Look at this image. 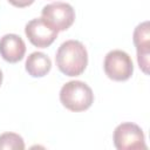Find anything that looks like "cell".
Segmentation results:
<instances>
[{
	"mask_svg": "<svg viewBox=\"0 0 150 150\" xmlns=\"http://www.w3.org/2000/svg\"><path fill=\"white\" fill-rule=\"evenodd\" d=\"M26 45L22 38L16 34H6L0 39V55L9 63L19 62L23 59Z\"/></svg>",
	"mask_w": 150,
	"mask_h": 150,
	"instance_id": "obj_8",
	"label": "cell"
},
{
	"mask_svg": "<svg viewBox=\"0 0 150 150\" xmlns=\"http://www.w3.org/2000/svg\"><path fill=\"white\" fill-rule=\"evenodd\" d=\"M23 138L15 132H5L0 135V150H23Z\"/></svg>",
	"mask_w": 150,
	"mask_h": 150,
	"instance_id": "obj_10",
	"label": "cell"
},
{
	"mask_svg": "<svg viewBox=\"0 0 150 150\" xmlns=\"http://www.w3.org/2000/svg\"><path fill=\"white\" fill-rule=\"evenodd\" d=\"M105 75L114 81H127L134 73L132 60L128 53L121 49L110 50L103 62Z\"/></svg>",
	"mask_w": 150,
	"mask_h": 150,
	"instance_id": "obj_4",
	"label": "cell"
},
{
	"mask_svg": "<svg viewBox=\"0 0 150 150\" xmlns=\"http://www.w3.org/2000/svg\"><path fill=\"white\" fill-rule=\"evenodd\" d=\"M55 61L59 70L67 76L81 75L88 64V53L84 45L77 40H67L59 47Z\"/></svg>",
	"mask_w": 150,
	"mask_h": 150,
	"instance_id": "obj_1",
	"label": "cell"
},
{
	"mask_svg": "<svg viewBox=\"0 0 150 150\" xmlns=\"http://www.w3.org/2000/svg\"><path fill=\"white\" fill-rule=\"evenodd\" d=\"M26 70L33 77H42L47 75L52 68L50 59L41 52H33L26 60Z\"/></svg>",
	"mask_w": 150,
	"mask_h": 150,
	"instance_id": "obj_9",
	"label": "cell"
},
{
	"mask_svg": "<svg viewBox=\"0 0 150 150\" xmlns=\"http://www.w3.org/2000/svg\"><path fill=\"white\" fill-rule=\"evenodd\" d=\"M114 145L117 150H145V138L143 130L135 123L124 122L114 130Z\"/></svg>",
	"mask_w": 150,
	"mask_h": 150,
	"instance_id": "obj_3",
	"label": "cell"
},
{
	"mask_svg": "<svg viewBox=\"0 0 150 150\" xmlns=\"http://www.w3.org/2000/svg\"><path fill=\"white\" fill-rule=\"evenodd\" d=\"M1 83H2V71L0 69V86H1Z\"/></svg>",
	"mask_w": 150,
	"mask_h": 150,
	"instance_id": "obj_12",
	"label": "cell"
},
{
	"mask_svg": "<svg viewBox=\"0 0 150 150\" xmlns=\"http://www.w3.org/2000/svg\"><path fill=\"white\" fill-rule=\"evenodd\" d=\"M41 18L57 32L68 29L75 20V11L71 5L56 1L46 5L42 8Z\"/></svg>",
	"mask_w": 150,
	"mask_h": 150,
	"instance_id": "obj_5",
	"label": "cell"
},
{
	"mask_svg": "<svg viewBox=\"0 0 150 150\" xmlns=\"http://www.w3.org/2000/svg\"><path fill=\"white\" fill-rule=\"evenodd\" d=\"M60 101L63 107L70 111H84L94 102L91 88L82 81H69L60 90Z\"/></svg>",
	"mask_w": 150,
	"mask_h": 150,
	"instance_id": "obj_2",
	"label": "cell"
},
{
	"mask_svg": "<svg viewBox=\"0 0 150 150\" xmlns=\"http://www.w3.org/2000/svg\"><path fill=\"white\" fill-rule=\"evenodd\" d=\"M132 41L137 52V62L144 74H149L150 56V25L149 21L141 22L134 30Z\"/></svg>",
	"mask_w": 150,
	"mask_h": 150,
	"instance_id": "obj_7",
	"label": "cell"
},
{
	"mask_svg": "<svg viewBox=\"0 0 150 150\" xmlns=\"http://www.w3.org/2000/svg\"><path fill=\"white\" fill-rule=\"evenodd\" d=\"M34 1H35V0H8L9 4H12L13 6L19 7V8H23V7L30 6Z\"/></svg>",
	"mask_w": 150,
	"mask_h": 150,
	"instance_id": "obj_11",
	"label": "cell"
},
{
	"mask_svg": "<svg viewBox=\"0 0 150 150\" xmlns=\"http://www.w3.org/2000/svg\"><path fill=\"white\" fill-rule=\"evenodd\" d=\"M25 33L32 45L39 48H47L55 41L59 32L49 26L42 18H35L27 22Z\"/></svg>",
	"mask_w": 150,
	"mask_h": 150,
	"instance_id": "obj_6",
	"label": "cell"
}]
</instances>
